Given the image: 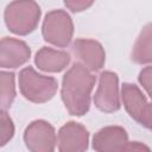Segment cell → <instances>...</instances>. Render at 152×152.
Instances as JSON below:
<instances>
[{
	"label": "cell",
	"instance_id": "1",
	"mask_svg": "<svg viewBox=\"0 0 152 152\" xmlns=\"http://www.w3.org/2000/svg\"><path fill=\"white\" fill-rule=\"evenodd\" d=\"M95 76L81 63H75L64 75L62 82V100L71 115H84L90 107V95Z\"/></svg>",
	"mask_w": 152,
	"mask_h": 152
},
{
	"label": "cell",
	"instance_id": "2",
	"mask_svg": "<svg viewBox=\"0 0 152 152\" xmlns=\"http://www.w3.org/2000/svg\"><path fill=\"white\" fill-rule=\"evenodd\" d=\"M5 23L15 34L31 33L38 25L40 7L34 0H14L5 10Z\"/></svg>",
	"mask_w": 152,
	"mask_h": 152
},
{
	"label": "cell",
	"instance_id": "3",
	"mask_svg": "<svg viewBox=\"0 0 152 152\" xmlns=\"http://www.w3.org/2000/svg\"><path fill=\"white\" fill-rule=\"evenodd\" d=\"M57 81L44 76L32 68H25L19 74V88L23 96L34 103H43L53 97L57 91Z\"/></svg>",
	"mask_w": 152,
	"mask_h": 152
},
{
	"label": "cell",
	"instance_id": "4",
	"mask_svg": "<svg viewBox=\"0 0 152 152\" xmlns=\"http://www.w3.org/2000/svg\"><path fill=\"white\" fill-rule=\"evenodd\" d=\"M74 24L70 15L63 10H55L45 15L43 23V36L52 45L64 48L72 38Z\"/></svg>",
	"mask_w": 152,
	"mask_h": 152
},
{
	"label": "cell",
	"instance_id": "5",
	"mask_svg": "<svg viewBox=\"0 0 152 152\" xmlns=\"http://www.w3.org/2000/svg\"><path fill=\"white\" fill-rule=\"evenodd\" d=\"M24 140L30 151L50 152L55 150L57 137L53 127L49 122L44 120H36L26 127Z\"/></svg>",
	"mask_w": 152,
	"mask_h": 152
},
{
	"label": "cell",
	"instance_id": "6",
	"mask_svg": "<svg viewBox=\"0 0 152 152\" xmlns=\"http://www.w3.org/2000/svg\"><path fill=\"white\" fill-rule=\"evenodd\" d=\"M95 106L106 113L115 112L120 108L119 80L115 72L103 71L100 75V82L94 96Z\"/></svg>",
	"mask_w": 152,
	"mask_h": 152
},
{
	"label": "cell",
	"instance_id": "7",
	"mask_svg": "<svg viewBox=\"0 0 152 152\" xmlns=\"http://www.w3.org/2000/svg\"><path fill=\"white\" fill-rule=\"evenodd\" d=\"M72 52L80 63L90 71L100 70L106 61V53L102 45L94 39H76L72 44Z\"/></svg>",
	"mask_w": 152,
	"mask_h": 152
},
{
	"label": "cell",
	"instance_id": "8",
	"mask_svg": "<svg viewBox=\"0 0 152 152\" xmlns=\"http://www.w3.org/2000/svg\"><path fill=\"white\" fill-rule=\"evenodd\" d=\"M89 133L84 126L70 121L61 127L57 137L58 150L62 152H80L88 147Z\"/></svg>",
	"mask_w": 152,
	"mask_h": 152
},
{
	"label": "cell",
	"instance_id": "9",
	"mask_svg": "<svg viewBox=\"0 0 152 152\" xmlns=\"http://www.w3.org/2000/svg\"><path fill=\"white\" fill-rule=\"evenodd\" d=\"M31 55V50L23 40L4 37L0 44V65L1 68L13 69L25 64Z\"/></svg>",
	"mask_w": 152,
	"mask_h": 152
},
{
	"label": "cell",
	"instance_id": "10",
	"mask_svg": "<svg viewBox=\"0 0 152 152\" xmlns=\"http://www.w3.org/2000/svg\"><path fill=\"white\" fill-rule=\"evenodd\" d=\"M128 135L120 126H108L100 129L93 138V147L100 152L125 151Z\"/></svg>",
	"mask_w": 152,
	"mask_h": 152
},
{
	"label": "cell",
	"instance_id": "11",
	"mask_svg": "<svg viewBox=\"0 0 152 152\" xmlns=\"http://www.w3.org/2000/svg\"><path fill=\"white\" fill-rule=\"evenodd\" d=\"M70 62V55L65 51L55 50L52 48L43 46L34 58L38 69L46 72H59L66 68Z\"/></svg>",
	"mask_w": 152,
	"mask_h": 152
},
{
	"label": "cell",
	"instance_id": "12",
	"mask_svg": "<svg viewBox=\"0 0 152 152\" xmlns=\"http://www.w3.org/2000/svg\"><path fill=\"white\" fill-rule=\"evenodd\" d=\"M122 101L128 114L134 119L139 120L147 102L140 89L132 83H125L122 86Z\"/></svg>",
	"mask_w": 152,
	"mask_h": 152
},
{
	"label": "cell",
	"instance_id": "13",
	"mask_svg": "<svg viewBox=\"0 0 152 152\" xmlns=\"http://www.w3.org/2000/svg\"><path fill=\"white\" fill-rule=\"evenodd\" d=\"M132 61L138 64L152 63V23L144 26L132 50Z\"/></svg>",
	"mask_w": 152,
	"mask_h": 152
},
{
	"label": "cell",
	"instance_id": "14",
	"mask_svg": "<svg viewBox=\"0 0 152 152\" xmlns=\"http://www.w3.org/2000/svg\"><path fill=\"white\" fill-rule=\"evenodd\" d=\"M1 88H0V101L1 108L7 109L14 101L15 97V84H14V74L13 72H1Z\"/></svg>",
	"mask_w": 152,
	"mask_h": 152
},
{
	"label": "cell",
	"instance_id": "15",
	"mask_svg": "<svg viewBox=\"0 0 152 152\" xmlns=\"http://www.w3.org/2000/svg\"><path fill=\"white\" fill-rule=\"evenodd\" d=\"M0 122H1V127H0V146H4L12 139V137L14 134L13 121H12L11 116L6 113L5 109L1 110Z\"/></svg>",
	"mask_w": 152,
	"mask_h": 152
},
{
	"label": "cell",
	"instance_id": "16",
	"mask_svg": "<svg viewBox=\"0 0 152 152\" xmlns=\"http://www.w3.org/2000/svg\"><path fill=\"white\" fill-rule=\"evenodd\" d=\"M139 82L152 97V65L144 68L139 74Z\"/></svg>",
	"mask_w": 152,
	"mask_h": 152
},
{
	"label": "cell",
	"instance_id": "17",
	"mask_svg": "<svg viewBox=\"0 0 152 152\" xmlns=\"http://www.w3.org/2000/svg\"><path fill=\"white\" fill-rule=\"evenodd\" d=\"M95 0H64L65 6L72 12H82L89 8Z\"/></svg>",
	"mask_w": 152,
	"mask_h": 152
},
{
	"label": "cell",
	"instance_id": "18",
	"mask_svg": "<svg viewBox=\"0 0 152 152\" xmlns=\"http://www.w3.org/2000/svg\"><path fill=\"white\" fill-rule=\"evenodd\" d=\"M142 126L147 127L148 129H152V103H147L140 119L138 120Z\"/></svg>",
	"mask_w": 152,
	"mask_h": 152
}]
</instances>
